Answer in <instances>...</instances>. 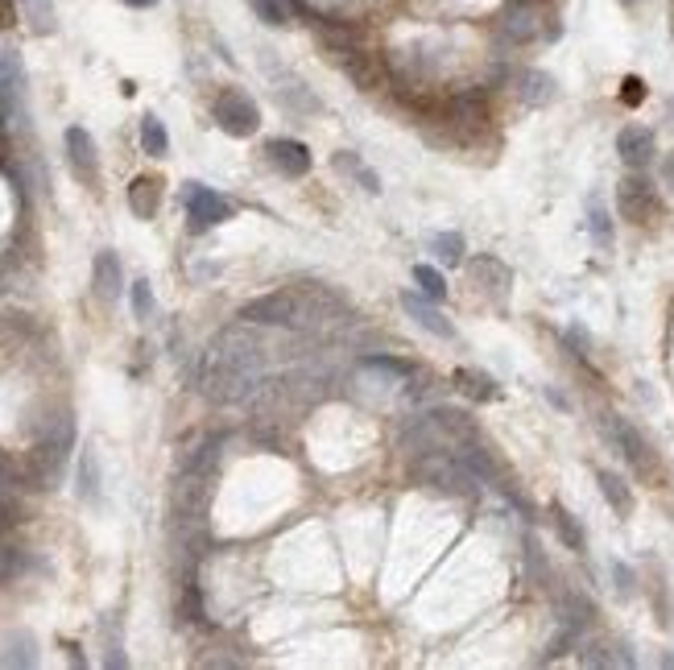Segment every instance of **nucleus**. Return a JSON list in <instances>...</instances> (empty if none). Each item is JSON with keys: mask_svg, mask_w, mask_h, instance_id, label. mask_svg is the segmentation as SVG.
I'll return each mask as SVG.
<instances>
[{"mask_svg": "<svg viewBox=\"0 0 674 670\" xmlns=\"http://www.w3.org/2000/svg\"><path fill=\"white\" fill-rule=\"evenodd\" d=\"M472 278L480 282V290H488L493 298H505V294H509V286H513L509 265H505V261H497V257H476V261H472Z\"/></svg>", "mask_w": 674, "mask_h": 670, "instance_id": "2eb2a0df", "label": "nucleus"}, {"mask_svg": "<svg viewBox=\"0 0 674 670\" xmlns=\"http://www.w3.org/2000/svg\"><path fill=\"white\" fill-rule=\"evenodd\" d=\"M364 369H373V373H385V377H414V364H406V360H393V356H369L364 360Z\"/></svg>", "mask_w": 674, "mask_h": 670, "instance_id": "c756f323", "label": "nucleus"}, {"mask_svg": "<svg viewBox=\"0 0 674 670\" xmlns=\"http://www.w3.org/2000/svg\"><path fill=\"white\" fill-rule=\"evenodd\" d=\"M265 25H290V0H249Z\"/></svg>", "mask_w": 674, "mask_h": 670, "instance_id": "bb28decb", "label": "nucleus"}, {"mask_svg": "<svg viewBox=\"0 0 674 670\" xmlns=\"http://www.w3.org/2000/svg\"><path fill=\"white\" fill-rule=\"evenodd\" d=\"M455 389L464 393V398H472V402H493L501 393V385L488 373H480V369H455Z\"/></svg>", "mask_w": 674, "mask_h": 670, "instance_id": "a211bd4d", "label": "nucleus"}, {"mask_svg": "<svg viewBox=\"0 0 674 670\" xmlns=\"http://www.w3.org/2000/svg\"><path fill=\"white\" fill-rule=\"evenodd\" d=\"M269 162L278 166L286 178H302V174H311V149H306L302 141L294 137H278V141H269Z\"/></svg>", "mask_w": 674, "mask_h": 670, "instance_id": "9b49d317", "label": "nucleus"}, {"mask_svg": "<svg viewBox=\"0 0 674 670\" xmlns=\"http://www.w3.org/2000/svg\"><path fill=\"white\" fill-rule=\"evenodd\" d=\"M414 472L422 484H431L435 493H447V497H476L480 493V476L476 468L464 460L459 451H422L414 460Z\"/></svg>", "mask_w": 674, "mask_h": 670, "instance_id": "f03ea898", "label": "nucleus"}, {"mask_svg": "<svg viewBox=\"0 0 674 670\" xmlns=\"http://www.w3.org/2000/svg\"><path fill=\"white\" fill-rule=\"evenodd\" d=\"M17 9L21 5H13V0H0V29H13L17 25Z\"/></svg>", "mask_w": 674, "mask_h": 670, "instance_id": "c9c22d12", "label": "nucleus"}, {"mask_svg": "<svg viewBox=\"0 0 674 670\" xmlns=\"http://www.w3.org/2000/svg\"><path fill=\"white\" fill-rule=\"evenodd\" d=\"M414 282H418V290L431 298V302H443L447 298V282H443V273L439 269H431V265H414Z\"/></svg>", "mask_w": 674, "mask_h": 670, "instance_id": "a878e982", "label": "nucleus"}, {"mask_svg": "<svg viewBox=\"0 0 674 670\" xmlns=\"http://www.w3.org/2000/svg\"><path fill=\"white\" fill-rule=\"evenodd\" d=\"M91 282H96V294L104 302H116L120 298V257L116 253H96V261H91Z\"/></svg>", "mask_w": 674, "mask_h": 670, "instance_id": "f3484780", "label": "nucleus"}, {"mask_svg": "<svg viewBox=\"0 0 674 670\" xmlns=\"http://www.w3.org/2000/svg\"><path fill=\"white\" fill-rule=\"evenodd\" d=\"M207 402L216 406H236L244 398H257L265 385V344L244 327H228L216 335V344L207 348L203 377H199Z\"/></svg>", "mask_w": 674, "mask_h": 670, "instance_id": "f257e3e1", "label": "nucleus"}, {"mask_svg": "<svg viewBox=\"0 0 674 670\" xmlns=\"http://www.w3.org/2000/svg\"><path fill=\"white\" fill-rule=\"evenodd\" d=\"M662 178H666V187H674V154L662 162Z\"/></svg>", "mask_w": 674, "mask_h": 670, "instance_id": "4c0bfd02", "label": "nucleus"}, {"mask_svg": "<svg viewBox=\"0 0 674 670\" xmlns=\"http://www.w3.org/2000/svg\"><path fill=\"white\" fill-rule=\"evenodd\" d=\"M17 5H21V17L34 34H54V5L50 0H17Z\"/></svg>", "mask_w": 674, "mask_h": 670, "instance_id": "4be33fe9", "label": "nucleus"}, {"mask_svg": "<svg viewBox=\"0 0 674 670\" xmlns=\"http://www.w3.org/2000/svg\"><path fill=\"white\" fill-rule=\"evenodd\" d=\"M617 154L629 170H641V166H650L654 162V133L650 129H641V125H629L621 129L617 137Z\"/></svg>", "mask_w": 674, "mask_h": 670, "instance_id": "f8f14e48", "label": "nucleus"}, {"mask_svg": "<svg viewBox=\"0 0 674 670\" xmlns=\"http://www.w3.org/2000/svg\"><path fill=\"white\" fill-rule=\"evenodd\" d=\"M129 5H137V9H145V5H153V0H129Z\"/></svg>", "mask_w": 674, "mask_h": 670, "instance_id": "58836bf2", "label": "nucleus"}, {"mask_svg": "<svg viewBox=\"0 0 674 670\" xmlns=\"http://www.w3.org/2000/svg\"><path fill=\"white\" fill-rule=\"evenodd\" d=\"M133 311H137V319L153 315V290H149V282H133Z\"/></svg>", "mask_w": 674, "mask_h": 670, "instance_id": "473e14b6", "label": "nucleus"}, {"mask_svg": "<svg viewBox=\"0 0 674 670\" xmlns=\"http://www.w3.org/2000/svg\"><path fill=\"white\" fill-rule=\"evenodd\" d=\"M240 323H249V327H294V323H298V298H294V290H290V294L282 290V294H265V298L244 302Z\"/></svg>", "mask_w": 674, "mask_h": 670, "instance_id": "0eeeda50", "label": "nucleus"}, {"mask_svg": "<svg viewBox=\"0 0 674 670\" xmlns=\"http://www.w3.org/2000/svg\"><path fill=\"white\" fill-rule=\"evenodd\" d=\"M617 211H621L629 224H650L658 211H662V203H658V191L650 187L646 178L629 174V178L617 182Z\"/></svg>", "mask_w": 674, "mask_h": 670, "instance_id": "423d86ee", "label": "nucleus"}, {"mask_svg": "<svg viewBox=\"0 0 674 670\" xmlns=\"http://www.w3.org/2000/svg\"><path fill=\"white\" fill-rule=\"evenodd\" d=\"M435 253H439L443 265H459V261H464V236H459V232L435 236Z\"/></svg>", "mask_w": 674, "mask_h": 670, "instance_id": "c85d7f7f", "label": "nucleus"}, {"mask_svg": "<svg viewBox=\"0 0 674 670\" xmlns=\"http://www.w3.org/2000/svg\"><path fill=\"white\" fill-rule=\"evenodd\" d=\"M182 617H187L191 625H199V621H203V604H199V588H195V580H187V588H182Z\"/></svg>", "mask_w": 674, "mask_h": 670, "instance_id": "2f4dec72", "label": "nucleus"}, {"mask_svg": "<svg viewBox=\"0 0 674 670\" xmlns=\"http://www.w3.org/2000/svg\"><path fill=\"white\" fill-rule=\"evenodd\" d=\"M588 228H592V236L600 240V245H604V249L612 245V228H608V211L600 207V199H592V203H588Z\"/></svg>", "mask_w": 674, "mask_h": 670, "instance_id": "7c9ffc66", "label": "nucleus"}, {"mask_svg": "<svg viewBox=\"0 0 674 670\" xmlns=\"http://www.w3.org/2000/svg\"><path fill=\"white\" fill-rule=\"evenodd\" d=\"M550 517H555V530L567 542V551H584V526H579L563 505H550Z\"/></svg>", "mask_w": 674, "mask_h": 670, "instance_id": "393cba45", "label": "nucleus"}, {"mask_svg": "<svg viewBox=\"0 0 674 670\" xmlns=\"http://www.w3.org/2000/svg\"><path fill=\"white\" fill-rule=\"evenodd\" d=\"M612 571H617V580H621V596H629V592H633V575H629V571H625L621 563L612 567Z\"/></svg>", "mask_w": 674, "mask_h": 670, "instance_id": "e433bc0d", "label": "nucleus"}, {"mask_svg": "<svg viewBox=\"0 0 674 670\" xmlns=\"http://www.w3.org/2000/svg\"><path fill=\"white\" fill-rule=\"evenodd\" d=\"M517 96H522V104L530 108H542L555 100V79L542 75V71H522L517 75Z\"/></svg>", "mask_w": 674, "mask_h": 670, "instance_id": "6ab92c4d", "label": "nucleus"}, {"mask_svg": "<svg viewBox=\"0 0 674 670\" xmlns=\"http://www.w3.org/2000/svg\"><path fill=\"white\" fill-rule=\"evenodd\" d=\"M596 480H600V493H604V501L617 509L621 517H629L633 513V493H629V484L617 476V472H608V468H600L596 472Z\"/></svg>", "mask_w": 674, "mask_h": 670, "instance_id": "aec40b11", "label": "nucleus"}, {"mask_svg": "<svg viewBox=\"0 0 674 670\" xmlns=\"http://www.w3.org/2000/svg\"><path fill=\"white\" fill-rule=\"evenodd\" d=\"M129 207H133V216L137 220H153L158 216V207H162V182L158 178H133V187H129Z\"/></svg>", "mask_w": 674, "mask_h": 670, "instance_id": "dca6fc26", "label": "nucleus"}, {"mask_svg": "<svg viewBox=\"0 0 674 670\" xmlns=\"http://www.w3.org/2000/svg\"><path fill=\"white\" fill-rule=\"evenodd\" d=\"M141 149L149 158H166V149H170V137H166V125L158 116H145L141 120Z\"/></svg>", "mask_w": 674, "mask_h": 670, "instance_id": "b1692460", "label": "nucleus"}, {"mask_svg": "<svg viewBox=\"0 0 674 670\" xmlns=\"http://www.w3.org/2000/svg\"><path fill=\"white\" fill-rule=\"evenodd\" d=\"M63 141H67L71 174H75L79 182H96V178H100V154H96V141H91V133L79 129V125H71Z\"/></svg>", "mask_w": 674, "mask_h": 670, "instance_id": "9d476101", "label": "nucleus"}, {"mask_svg": "<svg viewBox=\"0 0 674 670\" xmlns=\"http://www.w3.org/2000/svg\"><path fill=\"white\" fill-rule=\"evenodd\" d=\"M216 125L228 137H253L261 129V112L253 104V96H244L240 87H228L216 96Z\"/></svg>", "mask_w": 674, "mask_h": 670, "instance_id": "39448f33", "label": "nucleus"}, {"mask_svg": "<svg viewBox=\"0 0 674 670\" xmlns=\"http://www.w3.org/2000/svg\"><path fill=\"white\" fill-rule=\"evenodd\" d=\"M621 100H625V104H641V100H646V87H641V79H625Z\"/></svg>", "mask_w": 674, "mask_h": 670, "instance_id": "f704fd0d", "label": "nucleus"}, {"mask_svg": "<svg viewBox=\"0 0 674 670\" xmlns=\"http://www.w3.org/2000/svg\"><path fill=\"white\" fill-rule=\"evenodd\" d=\"M17 571H21V551H13V546H0V580H13Z\"/></svg>", "mask_w": 674, "mask_h": 670, "instance_id": "72a5a7b5", "label": "nucleus"}, {"mask_svg": "<svg viewBox=\"0 0 674 670\" xmlns=\"http://www.w3.org/2000/svg\"><path fill=\"white\" fill-rule=\"evenodd\" d=\"M501 34L509 42H517V46L542 38L546 34V9L538 5V0H513V5L505 9V17H501Z\"/></svg>", "mask_w": 674, "mask_h": 670, "instance_id": "6e6552de", "label": "nucleus"}, {"mask_svg": "<svg viewBox=\"0 0 674 670\" xmlns=\"http://www.w3.org/2000/svg\"><path fill=\"white\" fill-rule=\"evenodd\" d=\"M579 662L584 666H633V654H617V646H608V642H588L579 650Z\"/></svg>", "mask_w": 674, "mask_h": 670, "instance_id": "5701e85b", "label": "nucleus"}, {"mask_svg": "<svg viewBox=\"0 0 674 670\" xmlns=\"http://www.w3.org/2000/svg\"><path fill=\"white\" fill-rule=\"evenodd\" d=\"M335 166H340L344 174H356V178L364 182V191H373V195L381 191V182H377V174H373L369 166H364V162H360L356 154H340V158H335Z\"/></svg>", "mask_w": 674, "mask_h": 670, "instance_id": "cd10ccee", "label": "nucleus"}, {"mask_svg": "<svg viewBox=\"0 0 674 670\" xmlns=\"http://www.w3.org/2000/svg\"><path fill=\"white\" fill-rule=\"evenodd\" d=\"M182 203H187V216H191L195 232H203L211 224H224L232 216L228 199H220L211 187H199V182H187V187H182Z\"/></svg>", "mask_w": 674, "mask_h": 670, "instance_id": "1a4fd4ad", "label": "nucleus"}, {"mask_svg": "<svg viewBox=\"0 0 674 670\" xmlns=\"http://www.w3.org/2000/svg\"><path fill=\"white\" fill-rule=\"evenodd\" d=\"M402 307H406V315H410L418 327H426L431 335H439V340H447V335H451V323L431 307V298H426L422 290H406V294H402Z\"/></svg>", "mask_w": 674, "mask_h": 670, "instance_id": "4468645a", "label": "nucleus"}, {"mask_svg": "<svg viewBox=\"0 0 674 670\" xmlns=\"http://www.w3.org/2000/svg\"><path fill=\"white\" fill-rule=\"evenodd\" d=\"M600 426H604V435L617 443V451L629 460V468L637 472V476H654L658 472V464H654V451H650V443L637 435V426H629L621 414H604L600 418Z\"/></svg>", "mask_w": 674, "mask_h": 670, "instance_id": "20e7f679", "label": "nucleus"}, {"mask_svg": "<svg viewBox=\"0 0 674 670\" xmlns=\"http://www.w3.org/2000/svg\"><path fill=\"white\" fill-rule=\"evenodd\" d=\"M71 447H75V422L67 414H58L46 426L42 443L34 447V480H38V489H54V484L63 480L67 460H71Z\"/></svg>", "mask_w": 674, "mask_h": 670, "instance_id": "7ed1b4c3", "label": "nucleus"}, {"mask_svg": "<svg viewBox=\"0 0 674 670\" xmlns=\"http://www.w3.org/2000/svg\"><path fill=\"white\" fill-rule=\"evenodd\" d=\"M79 497L91 501V505L100 501V460H96V451L79 455Z\"/></svg>", "mask_w": 674, "mask_h": 670, "instance_id": "412c9836", "label": "nucleus"}, {"mask_svg": "<svg viewBox=\"0 0 674 670\" xmlns=\"http://www.w3.org/2000/svg\"><path fill=\"white\" fill-rule=\"evenodd\" d=\"M335 50V63L344 67V75L352 79V83H360V87H377L381 83V71H377V63L364 50H356L352 42H344V46H331Z\"/></svg>", "mask_w": 674, "mask_h": 670, "instance_id": "ddd939ff", "label": "nucleus"}]
</instances>
